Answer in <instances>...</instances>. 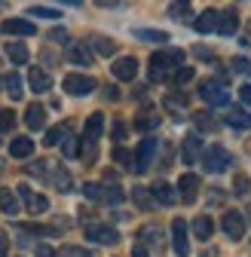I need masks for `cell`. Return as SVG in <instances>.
Masks as SVG:
<instances>
[{
  "label": "cell",
  "instance_id": "obj_1",
  "mask_svg": "<svg viewBox=\"0 0 251 257\" xmlns=\"http://www.w3.org/2000/svg\"><path fill=\"white\" fill-rule=\"evenodd\" d=\"M181 64H184V52H181V49H163V52H153V55H150V80H153V83L172 80Z\"/></svg>",
  "mask_w": 251,
  "mask_h": 257
},
{
  "label": "cell",
  "instance_id": "obj_2",
  "mask_svg": "<svg viewBox=\"0 0 251 257\" xmlns=\"http://www.w3.org/2000/svg\"><path fill=\"white\" fill-rule=\"evenodd\" d=\"M230 163H233V156H230V150H224L221 144H211L208 150H202V166H205V172H211V175L227 172Z\"/></svg>",
  "mask_w": 251,
  "mask_h": 257
},
{
  "label": "cell",
  "instance_id": "obj_3",
  "mask_svg": "<svg viewBox=\"0 0 251 257\" xmlns=\"http://www.w3.org/2000/svg\"><path fill=\"white\" fill-rule=\"evenodd\" d=\"M199 98L205 101V104H211V107H224L227 101H230V92L221 86V83H202V89H199Z\"/></svg>",
  "mask_w": 251,
  "mask_h": 257
},
{
  "label": "cell",
  "instance_id": "obj_4",
  "mask_svg": "<svg viewBox=\"0 0 251 257\" xmlns=\"http://www.w3.org/2000/svg\"><path fill=\"white\" fill-rule=\"evenodd\" d=\"M19 196L25 199V205H28L31 214H43V211H49V199L43 196V193H34L28 184H19Z\"/></svg>",
  "mask_w": 251,
  "mask_h": 257
},
{
  "label": "cell",
  "instance_id": "obj_5",
  "mask_svg": "<svg viewBox=\"0 0 251 257\" xmlns=\"http://www.w3.org/2000/svg\"><path fill=\"white\" fill-rule=\"evenodd\" d=\"M86 236L89 242H98V245H116L119 233L113 227H104V223H86Z\"/></svg>",
  "mask_w": 251,
  "mask_h": 257
},
{
  "label": "cell",
  "instance_id": "obj_6",
  "mask_svg": "<svg viewBox=\"0 0 251 257\" xmlns=\"http://www.w3.org/2000/svg\"><path fill=\"white\" fill-rule=\"evenodd\" d=\"M138 245H144L150 254H160V251H163V230L153 227V223L141 227V230H138Z\"/></svg>",
  "mask_w": 251,
  "mask_h": 257
},
{
  "label": "cell",
  "instance_id": "obj_7",
  "mask_svg": "<svg viewBox=\"0 0 251 257\" xmlns=\"http://www.w3.org/2000/svg\"><path fill=\"white\" fill-rule=\"evenodd\" d=\"M153 156H156V138H144V141L138 144V153H135V172H138V175H144V172L150 169Z\"/></svg>",
  "mask_w": 251,
  "mask_h": 257
},
{
  "label": "cell",
  "instance_id": "obj_8",
  "mask_svg": "<svg viewBox=\"0 0 251 257\" xmlns=\"http://www.w3.org/2000/svg\"><path fill=\"white\" fill-rule=\"evenodd\" d=\"M95 86L98 83L86 74H68L65 77V92H71V95H89V92H95Z\"/></svg>",
  "mask_w": 251,
  "mask_h": 257
},
{
  "label": "cell",
  "instance_id": "obj_9",
  "mask_svg": "<svg viewBox=\"0 0 251 257\" xmlns=\"http://www.w3.org/2000/svg\"><path fill=\"white\" fill-rule=\"evenodd\" d=\"M221 227H224V233L230 236V239H242L245 236V217L239 214V211H224V217H221Z\"/></svg>",
  "mask_w": 251,
  "mask_h": 257
},
{
  "label": "cell",
  "instance_id": "obj_10",
  "mask_svg": "<svg viewBox=\"0 0 251 257\" xmlns=\"http://www.w3.org/2000/svg\"><path fill=\"white\" fill-rule=\"evenodd\" d=\"M0 28H4V34H13V37H34L37 34L34 22H28V19H7Z\"/></svg>",
  "mask_w": 251,
  "mask_h": 257
},
{
  "label": "cell",
  "instance_id": "obj_11",
  "mask_svg": "<svg viewBox=\"0 0 251 257\" xmlns=\"http://www.w3.org/2000/svg\"><path fill=\"white\" fill-rule=\"evenodd\" d=\"M110 71H113L116 80H135V74H138V61H135L132 55H122V58H116V61L110 64Z\"/></svg>",
  "mask_w": 251,
  "mask_h": 257
},
{
  "label": "cell",
  "instance_id": "obj_12",
  "mask_svg": "<svg viewBox=\"0 0 251 257\" xmlns=\"http://www.w3.org/2000/svg\"><path fill=\"white\" fill-rule=\"evenodd\" d=\"M49 184L55 187V190H61V193H68V190H74L71 184V172L65 169V166H58V163H49Z\"/></svg>",
  "mask_w": 251,
  "mask_h": 257
},
{
  "label": "cell",
  "instance_id": "obj_13",
  "mask_svg": "<svg viewBox=\"0 0 251 257\" xmlns=\"http://www.w3.org/2000/svg\"><path fill=\"white\" fill-rule=\"evenodd\" d=\"M172 242H175L178 257H187V251H190V242H187V223H184L181 217L172 220Z\"/></svg>",
  "mask_w": 251,
  "mask_h": 257
},
{
  "label": "cell",
  "instance_id": "obj_14",
  "mask_svg": "<svg viewBox=\"0 0 251 257\" xmlns=\"http://www.w3.org/2000/svg\"><path fill=\"white\" fill-rule=\"evenodd\" d=\"M199 153H202V138L199 135H187L184 147H181V159L187 166H193V163H199Z\"/></svg>",
  "mask_w": 251,
  "mask_h": 257
},
{
  "label": "cell",
  "instance_id": "obj_15",
  "mask_svg": "<svg viewBox=\"0 0 251 257\" xmlns=\"http://www.w3.org/2000/svg\"><path fill=\"white\" fill-rule=\"evenodd\" d=\"M178 193H181V199H184V202H193V199H196V193H199V175H181V181H178Z\"/></svg>",
  "mask_w": 251,
  "mask_h": 257
},
{
  "label": "cell",
  "instance_id": "obj_16",
  "mask_svg": "<svg viewBox=\"0 0 251 257\" xmlns=\"http://www.w3.org/2000/svg\"><path fill=\"white\" fill-rule=\"evenodd\" d=\"M101 128H104V116H101V113H92V116H89V122H86L83 141H86V144H98V138H101Z\"/></svg>",
  "mask_w": 251,
  "mask_h": 257
},
{
  "label": "cell",
  "instance_id": "obj_17",
  "mask_svg": "<svg viewBox=\"0 0 251 257\" xmlns=\"http://www.w3.org/2000/svg\"><path fill=\"white\" fill-rule=\"evenodd\" d=\"M28 83H31V89H34L37 95H43V92H49V89H52V77H49L46 71H40V68H31Z\"/></svg>",
  "mask_w": 251,
  "mask_h": 257
},
{
  "label": "cell",
  "instance_id": "obj_18",
  "mask_svg": "<svg viewBox=\"0 0 251 257\" xmlns=\"http://www.w3.org/2000/svg\"><path fill=\"white\" fill-rule=\"evenodd\" d=\"M217 25H221V13H214V10L202 13V16L193 22V28L199 31V34H211V31H217Z\"/></svg>",
  "mask_w": 251,
  "mask_h": 257
},
{
  "label": "cell",
  "instance_id": "obj_19",
  "mask_svg": "<svg viewBox=\"0 0 251 257\" xmlns=\"http://www.w3.org/2000/svg\"><path fill=\"white\" fill-rule=\"evenodd\" d=\"M236 31H239V16H236V10H227V13H221V25H217V34L233 37Z\"/></svg>",
  "mask_w": 251,
  "mask_h": 257
},
{
  "label": "cell",
  "instance_id": "obj_20",
  "mask_svg": "<svg viewBox=\"0 0 251 257\" xmlns=\"http://www.w3.org/2000/svg\"><path fill=\"white\" fill-rule=\"evenodd\" d=\"M150 193H153V199L160 202V205H175V190H172V184L160 181V184L150 187Z\"/></svg>",
  "mask_w": 251,
  "mask_h": 257
},
{
  "label": "cell",
  "instance_id": "obj_21",
  "mask_svg": "<svg viewBox=\"0 0 251 257\" xmlns=\"http://www.w3.org/2000/svg\"><path fill=\"white\" fill-rule=\"evenodd\" d=\"M132 199H135V205H138L141 211H153V208H156V199H153L150 187H135V190H132Z\"/></svg>",
  "mask_w": 251,
  "mask_h": 257
},
{
  "label": "cell",
  "instance_id": "obj_22",
  "mask_svg": "<svg viewBox=\"0 0 251 257\" xmlns=\"http://www.w3.org/2000/svg\"><path fill=\"white\" fill-rule=\"evenodd\" d=\"M227 125L230 128H239V132H245V128H251V113H245L242 107H233L227 113Z\"/></svg>",
  "mask_w": 251,
  "mask_h": 257
},
{
  "label": "cell",
  "instance_id": "obj_23",
  "mask_svg": "<svg viewBox=\"0 0 251 257\" xmlns=\"http://www.w3.org/2000/svg\"><path fill=\"white\" fill-rule=\"evenodd\" d=\"M68 58H71L74 64H92V49H89V43H71Z\"/></svg>",
  "mask_w": 251,
  "mask_h": 257
},
{
  "label": "cell",
  "instance_id": "obj_24",
  "mask_svg": "<svg viewBox=\"0 0 251 257\" xmlns=\"http://www.w3.org/2000/svg\"><path fill=\"white\" fill-rule=\"evenodd\" d=\"M25 122H28L31 128H43V125H46V107L31 104V107L25 110Z\"/></svg>",
  "mask_w": 251,
  "mask_h": 257
},
{
  "label": "cell",
  "instance_id": "obj_25",
  "mask_svg": "<svg viewBox=\"0 0 251 257\" xmlns=\"http://www.w3.org/2000/svg\"><path fill=\"white\" fill-rule=\"evenodd\" d=\"M68 138H71V125H68V122H61V125H55V128H49V132H46L43 144L55 147V144H61V141H68Z\"/></svg>",
  "mask_w": 251,
  "mask_h": 257
},
{
  "label": "cell",
  "instance_id": "obj_26",
  "mask_svg": "<svg viewBox=\"0 0 251 257\" xmlns=\"http://www.w3.org/2000/svg\"><path fill=\"white\" fill-rule=\"evenodd\" d=\"M193 233H196V239H202V242H208L211 239V233H214V223H211V217H196L193 220Z\"/></svg>",
  "mask_w": 251,
  "mask_h": 257
},
{
  "label": "cell",
  "instance_id": "obj_27",
  "mask_svg": "<svg viewBox=\"0 0 251 257\" xmlns=\"http://www.w3.org/2000/svg\"><path fill=\"white\" fill-rule=\"evenodd\" d=\"M0 211L10 214V217L19 214V199H16V193H13V190H4V193H0Z\"/></svg>",
  "mask_w": 251,
  "mask_h": 257
},
{
  "label": "cell",
  "instance_id": "obj_28",
  "mask_svg": "<svg viewBox=\"0 0 251 257\" xmlns=\"http://www.w3.org/2000/svg\"><path fill=\"white\" fill-rule=\"evenodd\" d=\"M10 153H13L16 159H25V156L34 153V141H31V138H16V141L10 144Z\"/></svg>",
  "mask_w": 251,
  "mask_h": 257
},
{
  "label": "cell",
  "instance_id": "obj_29",
  "mask_svg": "<svg viewBox=\"0 0 251 257\" xmlns=\"http://www.w3.org/2000/svg\"><path fill=\"white\" fill-rule=\"evenodd\" d=\"M156 125H160V113H153V110H147V113H141V116L135 119V128H138V132H153Z\"/></svg>",
  "mask_w": 251,
  "mask_h": 257
},
{
  "label": "cell",
  "instance_id": "obj_30",
  "mask_svg": "<svg viewBox=\"0 0 251 257\" xmlns=\"http://www.w3.org/2000/svg\"><path fill=\"white\" fill-rule=\"evenodd\" d=\"M135 37H138V40H147V43H166V40H169L166 31H153V28H138Z\"/></svg>",
  "mask_w": 251,
  "mask_h": 257
},
{
  "label": "cell",
  "instance_id": "obj_31",
  "mask_svg": "<svg viewBox=\"0 0 251 257\" xmlns=\"http://www.w3.org/2000/svg\"><path fill=\"white\" fill-rule=\"evenodd\" d=\"M7 55H10V61H13V64H25V61H28V46L16 40V43H10V46H7Z\"/></svg>",
  "mask_w": 251,
  "mask_h": 257
},
{
  "label": "cell",
  "instance_id": "obj_32",
  "mask_svg": "<svg viewBox=\"0 0 251 257\" xmlns=\"http://www.w3.org/2000/svg\"><path fill=\"white\" fill-rule=\"evenodd\" d=\"M163 107L181 116V113H187V98H178V95H166V98H163Z\"/></svg>",
  "mask_w": 251,
  "mask_h": 257
},
{
  "label": "cell",
  "instance_id": "obj_33",
  "mask_svg": "<svg viewBox=\"0 0 251 257\" xmlns=\"http://www.w3.org/2000/svg\"><path fill=\"white\" fill-rule=\"evenodd\" d=\"M4 86H7V92L13 95V98H16V101L22 98V92H25V89H22V77H19L16 71H13V74H7V80H4Z\"/></svg>",
  "mask_w": 251,
  "mask_h": 257
},
{
  "label": "cell",
  "instance_id": "obj_34",
  "mask_svg": "<svg viewBox=\"0 0 251 257\" xmlns=\"http://www.w3.org/2000/svg\"><path fill=\"white\" fill-rule=\"evenodd\" d=\"M83 196L86 199H92V202H104V187L101 184H83Z\"/></svg>",
  "mask_w": 251,
  "mask_h": 257
},
{
  "label": "cell",
  "instance_id": "obj_35",
  "mask_svg": "<svg viewBox=\"0 0 251 257\" xmlns=\"http://www.w3.org/2000/svg\"><path fill=\"white\" fill-rule=\"evenodd\" d=\"M122 199H126V193H122L116 184H107V187H104V202H110V205H119Z\"/></svg>",
  "mask_w": 251,
  "mask_h": 257
},
{
  "label": "cell",
  "instance_id": "obj_36",
  "mask_svg": "<svg viewBox=\"0 0 251 257\" xmlns=\"http://www.w3.org/2000/svg\"><path fill=\"white\" fill-rule=\"evenodd\" d=\"M92 46H95L98 55H113V52H116V46H113L107 37H92Z\"/></svg>",
  "mask_w": 251,
  "mask_h": 257
},
{
  "label": "cell",
  "instance_id": "obj_37",
  "mask_svg": "<svg viewBox=\"0 0 251 257\" xmlns=\"http://www.w3.org/2000/svg\"><path fill=\"white\" fill-rule=\"evenodd\" d=\"M113 159H116L122 169H135V166H132V163H135V156L126 150V147H116V150H113Z\"/></svg>",
  "mask_w": 251,
  "mask_h": 257
},
{
  "label": "cell",
  "instance_id": "obj_38",
  "mask_svg": "<svg viewBox=\"0 0 251 257\" xmlns=\"http://www.w3.org/2000/svg\"><path fill=\"white\" fill-rule=\"evenodd\" d=\"M172 80H175V86H187V83L193 80V68H187V64H184V68H178V71H175V77H172Z\"/></svg>",
  "mask_w": 251,
  "mask_h": 257
},
{
  "label": "cell",
  "instance_id": "obj_39",
  "mask_svg": "<svg viewBox=\"0 0 251 257\" xmlns=\"http://www.w3.org/2000/svg\"><path fill=\"white\" fill-rule=\"evenodd\" d=\"M28 16H40V19H58L61 13H58V10H52V7H31V10H28Z\"/></svg>",
  "mask_w": 251,
  "mask_h": 257
},
{
  "label": "cell",
  "instance_id": "obj_40",
  "mask_svg": "<svg viewBox=\"0 0 251 257\" xmlns=\"http://www.w3.org/2000/svg\"><path fill=\"white\" fill-rule=\"evenodd\" d=\"M16 128V113L13 110H0V132H10Z\"/></svg>",
  "mask_w": 251,
  "mask_h": 257
},
{
  "label": "cell",
  "instance_id": "obj_41",
  "mask_svg": "<svg viewBox=\"0 0 251 257\" xmlns=\"http://www.w3.org/2000/svg\"><path fill=\"white\" fill-rule=\"evenodd\" d=\"M190 13H193L190 4H172V7H169V16H172V19H187Z\"/></svg>",
  "mask_w": 251,
  "mask_h": 257
},
{
  "label": "cell",
  "instance_id": "obj_42",
  "mask_svg": "<svg viewBox=\"0 0 251 257\" xmlns=\"http://www.w3.org/2000/svg\"><path fill=\"white\" fill-rule=\"evenodd\" d=\"M58 257H92L86 248H77V245H65V248H61L58 251Z\"/></svg>",
  "mask_w": 251,
  "mask_h": 257
},
{
  "label": "cell",
  "instance_id": "obj_43",
  "mask_svg": "<svg viewBox=\"0 0 251 257\" xmlns=\"http://www.w3.org/2000/svg\"><path fill=\"white\" fill-rule=\"evenodd\" d=\"M233 190H236V196H245V193L251 190V181H248L245 175H236V181H233Z\"/></svg>",
  "mask_w": 251,
  "mask_h": 257
},
{
  "label": "cell",
  "instance_id": "obj_44",
  "mask_svg": "<svg viewBox=\"0 0 251 257\" xmlns=\"http://www.w3.org/2000/svg\"><path fill=\"white\" fill-rule=\"evenodd\" d=\"M196 125H199V128H202V132H208V128H211V125H214V119H211V116H208V113H205V110H202V113H196Z\"/></svg>",
  "mask_w": 251,
  "mask_h": 257
},
{
  "label": "cell",
  "instance_id": "obj_45",
  "mask_svg": "<svg viewBox=\"0 0 251 257\" xmlns=\"http://www.w3.org/2000/svg\"><path fill=\"white\" fill-rule=\"evenodd\" d=\"M49 40H55V43H68V31H65V28L49 31Z\"/></svg>",
  "mask_w": 251,
  "mask_h": 257
},
{
  "label": "cell",
  "instance_id": "obj_46",
  "mask_svg": "<svg viewBox=\"0 0 251 257\" xmlns=\"http://www.w3.org/2000/svg\"><path fill=\"white\" fill-rule=\"evenodd\" d=\"M61 147H65V156H77V153H80V147H77V138H68V141L61 144Z\"/></svg>",
  "mask_w": 251,
  "mask_h": 257
},
{
  "label": "cell",
  "instance_id": "obj_47",
  "mask_svg": "<svg viewBox=\"0 0 251 257\" xmlns=\"http://www.w3.org/2000/svg\"><path fill=\"white\" fill-rule=\"evenodd\" d=\"M7 254H10V236L0 230V257H7Z\"/></svg>",
  "mask_w": 251,
  "mask_h": 257
},
{
  "label": "cell",
  "instance_id": "obj_48",
  "mask_svg": "<svg viewBox=\"0 0 251 257\" xmlns=\"http://www.w3.org/2000/svg\"><path fill=\"white\" fill-rule=\"evenodd\" d=\"M126 138V122H113V141H122Z\"/></svg>",
  "mask_w": 251,
  "mask_h": 257
},
{
  "label": "cell",
  "instance_id": "obj_49",
  "mask_svg": "<svg viewBox=\"0 0 251 257\" xmlns=\"http://www.w3.org/2000/svg\"><path fill=\"white\" fill-rule=\"evenodd\" d=\"M37 257H58L49 245H37Z\"/></svg>",
  "mask_w": 251,
  "mask_h": 257
},
{
  "label": "cell",
  "instance_id": "obj_50",
  "mask_svg": "<svg viewBox=\"0 0 251 257\" xmlns=\"http://www.w3.org/2000/svg\"><path fill=\"white\" fill-rule=\"evenodd\" d=\"M132 257H150V251H147L144 245H138V242H135V248H132Z\"/></svg>",
  "mask_w": 251,
  "mask_h": 257
},
{
  "label": "cell",
  "instance_id": "obj_51",
  "mask_svg": "<svg viewBox=\"0 0 251 257\" xmlns=\"http://www.w3.org/2000/svg\"><path fill=\"white\" fill-rule=\"evenodd\" d=\"M239 95H242V101H245V104H251V86H242Z\"/></svg>",
  "mask_w": 251,
  "mask_h": 257
},
{
  "label": "cell",
  "instance_id": "obj_52",
  "mask_svg": "<svg viewBox=\"0 0 251 257\" xmlns=\"http://www.w3.org/2000/svg\"><path fill=\"white\" fill-rule=\"evenodd\" d=\"M233 71H248V61H245V58H236V61H233Z\"/></svg>",
  "mask_w": 251,
  "mask_h": 257
},
{
  "label": "cell",
  "instance_id": "obj_53",
  "mask_svg": "<svg viewBox=\"0 0 251 257\" xmlns=\"http://www.w3.org/2000/svg\"><path fill=\"white\" fill-rule=\"evenodd\" d=\"M0 89H4V80H0Z\"/></svg>",
  "mask_w": 251,
  "mask_h": 257
}]
</instances>
